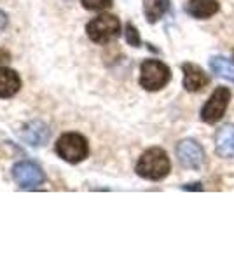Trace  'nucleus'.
<instances>
[{
	"label": "nucleus",
	"mask_w": 234,
	"mask_h": 262,
	"mask_svg": "<svg viewBox=\"0 0 234 262\" xmlns=\"http://www.w3.org/2000/svg\"><path fill=\"white\" fill-rule=\"evenodd\" d=\"M169 170H172V163H169L166 150H163L161 147H152V149L143 152L137 163V168H135L138 177L152 182L166 179Z\"/></svg>",
	"instance_id": "nucleus-1"
},
{
	"label": "nucleus",
	"mask_w": 234,
	"mask_h": 262,
	"mask_svg": "<svg viewBox=\"0 0 234 262\" xmlns=\"http://www.w3.org/2000/svg\"><path fill=\"white\" fill-rule=\"evenodd\" d=\"M172 81V70L159 60H145L140 65V86L147 91H159Z\"/></svg>",
	"instance_id": "nucleus-2"
},
{
	"label": "nucleus",
	"mask_w": 234,
	"mask_h": 262,
	"mask_svg": "<svg viewBox=\"0 0 234 262\" xmlns=\"http://www.w3.org/2000/svg\"><path fill=\"white\" fill-rule=\"evenodd\" d=\"M86 33L96 44H107L121 35V21L114 14H100L86 25Z\"/></svg>",
	"instance_id": "nucleus-3"
},
{
	"label": "nucleus",
	"mask_w": 234,
	"mask_h": 262,
	"mask_svg": "<svg viewBox=\"0 0 234 262\" xmlns=\"http://www.w3.org/2000/svg\"><path fill=\"white\" fill-rule=\"evenodd\" d=\"M56 152L61 159L70 164H77L88 158L89 143L80 133H65L58 138Z\"/></svg>",
	"instance_id": "nucleus-4"
},
{
	"label": "nucleus",
	"mask_w": 234,
	"mask_h": 262,
	"mask_svg": "<svg viewBox=\"0 0 234 262\" xmlns=\"http://www.w3.org/2000/svg\"><path fill=\"white\" fill-rule=\"evenodd\" d=\"M229 101H231V90L224 86H219L217 90L211 93V96L208 101L203 105L201 108V121L206 124H215L224 117L225 111L229 107Z\"/></svg>",
	"instance_id": "nucleus-5"
},
{
	"label": "nucleus",
	"mask_w": 234,
	"mask_h": 262,
	"mask_svg": "<svg viewBox=\"0 0 234 262\" xmlns=\"http://www.w3.org/2000/svg\"><path fill=\"white\" fill-rule=\"evenodd\" d=\"M177 158L187 170H201L205 164V150L193 138H185L177 145Z\"/></svg>",
	"instance_id": "nucleus-6"
},
{
	"label": "nucleus",
	"mask_w": 234,
	"mask_h": 262,
	"mask_svg": "<svg viewBox=\"0 0 234 262\" xmlns=\"http://www.w3.org/2000/svg\"><path fill=\"white\" fill-rule=\"evenodd\" d=\"M12 179L21 189H35L44 184L46 175L35 163L21 161L12 168Z\"/></svg>",
	"instance_id": "nucleus-7"
},
{
	"label": "nucleus",
	"mask_w": 234,
	"mask_h": 262,
	"mask_svg": "<svg viewBox=\"0 0 234 262\" xmlns=\"http://www.w3.org/2000/svg\"><path fill=\"white\" fill-rule=\"evenodd\" d=\"M184 72V90L189 93H198L210 84V77L205 74V70L196 63H184L182 65Z\"/></svg>",
	"instance_id": "nucleus-8"
},
{
	"label": "nucleus",
	"mask_w": 234,
	"mask_h": 262,
	"mask_svg": "<svg viewBox=\"0 0 234 262\" xmlns=\"http://www.w3.org/2000/svg\"><path fill=\"white\" fill-rule=\"evenodd\" d=\"M220 11L217 0H189L185 4V12L194 19H208Z\"/></svg>",
	"instance_id": "nucleus-9"
},
{
	"label": "nucleus",
	"mask_w": 234,
	"mask_h": 262,
	"mask_svg": "<svg viewBox=\"0 0 234 262\" xmlns=\"http://www.w3.org/2000/svg\"><path fill=\"white\" fill-rule=\"evenodd\" d=\"M215 150L220 158L234 159V126L225 124L219 129L215 138Z\"/></svg>",
	"instance_id": "nucleus-10"
},
{
	"label": "nucleus",
	"mask_w": 234,
	"mask_h": 262,
	"mask_svg": "<svg viewBox=\"0 0 234 262\" xmlns=\"http://www.w3.org/2000/svg\"><path fill=\"white\" fill-rule=\"evenodd\" d=\"M49 137H51L49 128L40 121H32L23 128V138L28 145L40 147L49 140Z\"/></svg>",
	"instance_id": "nucleus-11"
},
{
	"label": "nucleus",
	"mask_w": 234,
	"mask_h": 262,
	"mask_svg": "<svg viewBox=\"0 0 234 262\" xmlns=\"http://www.w3.org/2000/svg\"><path fill=\"white\" fill-rule=\"evenodd\" d=\"M21 90V77L16 70L0 69V98H11Z\"/></svg>",
	"instance_id": "nucleus-12"
},
{
	"label": "nucleus",
	"mask_w": 234,
	"mask_h": 262,
	"mask_svg": "<svg viewBox=\"0 0 234 262\" xmlns=\"http://www.w3.org/2000/svg\"><path fill=\"white\" fill-rule=\"evenodd\" d=\"M169 9V0H143V14L151 25L157 23Z\"/></svg>",
	"instance_id": "nucleus-13"
},
{
	"label": "nucleus",
	"mask_w": 234,
	"mask_h": 262,
	"mask_svg": "<svg viewBox=\"0 0 234 262\" xmlns=\"http://www.w3.org/2000/svg\"><path fill=\"white\" fill-rule=\"evenodd\" d=\"M210 69L219 77L225 79L229 82H234V65L224 56H211L210 58Z\"/></svg>",
	"instance_id": "nucleus-14"
},
{
	"label": "nucleus",
	"mask_w": 234,
	"mask_h": 262,
	"mask_svg": "<svg viewBox=\"0 0 234 262\" xmlns=\"http://www.w3.org/2000/svg\"><path fill=\"white\" fill-rule=\"evenodd\" d=\"M124 37H126L127 44L133 46V48H140V46H142V39H140V33H138V30H137V27H135V25H131V23L126 25Z\"/></svg>",
	"instance_id": "nucleus-15"
},
{
	"label": "nucleus",
	"mask_w": 234,
	"mask_h": 262,
	"mask_svg": "<svg viewBox=\"0 0 234 262\" xmlns=\"http://www.w3.org/2000/svg\"><path fill=\"white\" fill-rule=\"evenodd\" d=\"M80 2L88 11H103L112 6V0H80Z\"/></svg>",
	"instance_id": "nucleus-16"
},
{
	"label": "nucleus",
	"mask_w": 234,
	"mask_h": 262,
	"mask_svg": "<svg viewBox=\"0 0 234 262\" xmlns=\"http://www.w3.org/2000/svg\"><path fill=\"white\" fill-rule=\"evenodd\" d=\"M9 61H11V53L7 49L0 48V67L6 65V63H9Z\"/></svg>",
	"instance_id": "nucleus-17"
},
{
	"label": "nucleus",
	"mask_w": 234,
	"mask_h": 262,
	"mask_svg": "<svg viewBox=\"0 0 234 262\" xmlns=\"http://www.w3.org/2000/svg\"><path fill=\"white\" fill-rule=\"evenodd\" d=\"M7 25H9V19H7V14L4 11H0V33L7 28Z\"/></svg>",
	"instance_id": "nucleus-18"
},
{
	"label": "nucleus",
	"mask_w": 234,
	"mask_h": 262,
	"mask_svg": "<svg viewBox=\"0 0 234 262\" xmlns=\"http://www.w3.org/2000/svg\"><path fill=\"white\" fill-rule=\"evenodd\" d=\"M182 189H184V191H203L201 184H187Z\"/></svg>",
	"instance_id": "nucleus-19"
},
{
	"label": "nucleus",
	"mask_w": 234,
	"mask_h": 262,
	"mask_svg": "<svg viewBox=\"0 0 234 262\" xmlns=\"http://www.w3.org/2000/svg\"><path fill=\"white\" fill-rule=\"evenodd\" d=\"M232 58H234V53H232Z\"/></svg>",
	"instance_id": "nucleus-20"
}]
</instances>
